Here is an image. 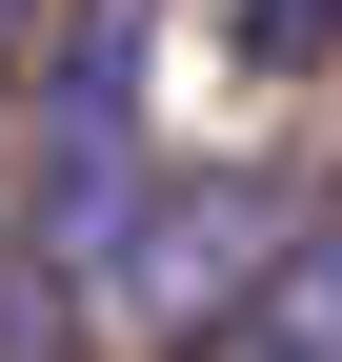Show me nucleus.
Wrapping results in <instances>:
<instances>
[{
  "label": "nucleus",
  "instance_id": "f257e3e1",
  "mask_svg": "<svg viewBox=\"0 0 342 362\" xmlns=\"http://www.w3.org/2000/svg\"><path fill=\"white\" fill-rule=\"evenodd\" d=\"M282 242H302V221H262V181H141V221L101 242V282H81V302H101L141 362H182V342L222 322V302L262 282Z\"/></svg>",
  "mask_w": 342,
  "mask_h": 362
},
{
  "label": "nucleus",
  "instance_id": "f03ea898",
  "mask_svg": "<svg viewBox=\"0 0 342 362\" xmlns=\"http://www.w3.org/2000/svg\"><path fill=\"white\" fill-rule=\"evenodd\" d=\"M182 362H342V242L302 221V242H282V262H262V282H242Z\"/></svg>",
  "mask_w": 342,
  "mask_h": 362
},
{
  "label": "nucleus",
  "instance_id": "7ed1b4c3",
  "mask_svg": "<svg viewBox=\"0 0 342 362\" xmlns=\"http://www.w3.org/2000/svg\"><path fill=\"white\" fill-rule=\"evenodd\" d=\"M222 61H242V81H302V61H342V0H222Z\"/></svg>",
  "mask_w": 342,
  "mask_h": 362
},
{
  "label": "nucleus",
  "instance_id": "20e7f679",
  "mask_svg": "<svg viewBox=\"0 0 342 362\" xmlns=\"http://www.w3.org/2000/svg\"><path fill=\"white\" fill-rule=\"evenodd\" d=\"M20 61H40V0H0V81H20Z\"/></svg>",
  "mask_w": 342,
  "mask_h": 362
},
{
  "label": "nucleus",
  "instance_id": "39448f33",
  "mask_svg": "<svg viewBox=\"0 0 342 362\" xmlns=\"http://www.w3.org/2000/svg\"><path fill=\"white\" fill-rule=\"evenodd\" d=\"M322 242H342V202H322Z\"/></svg>",
  "mask_w": 342,
  "mask_h": 362
}]
</instances>
